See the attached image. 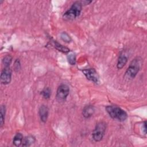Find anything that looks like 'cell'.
Instances as JSON below:
<instances>
[{"label":"cell","instance_id":"obj_9","mask_svg":"<svg viewBox=\"0 0 147 147\" xmlns=\"http://www.w3.org/2000/svg\"><path fill=\"white\" fill-rule=\"evenodd\" d=\"M95 112V108L91 105H88L86 106L83 110H82V114L85 118H88L91 117Z\"/></svg>","mask_w":147,"mask_h":147},{"label":"cell","instance_id":"obj_5","mask_svg":"<svg viewBox=\"0 0 147 147\" xmlns=\"http://www.w3.org/2000/svg\"><path fill=\"white\" fill-rule=\"evenodd\" d=\"M69 94V87L64 84H60L56 91V98L59 101L65 100Z\"/></svg>","mask_w":147,"mask_h":147},{"label":"cell","instance_id":"obj_8","mask_svg":"<svg viewBox=\"0 0 147 147\" xmlns=\"http://www.w3.org/2000/svg\"><path fill=\"white\" fill-rule=\"evenodd\" d=\"M38 114L40 118L41 121L45 123L48 119V114H49V109L48 107L45 105H42L40 107L38 110Z\"/></svg>","mask_w":147,"mask_h":147},{"label":"cell","instance_id":"obj_12","mask_svg":"<svg viewBox=\"0 0 147 147\" xmlns=\"http://www.w3.org/2000/svg\"><path fill=\"white\" fill-rule=\"evenodd\" d=\"M52 44L55 47V48L57 49L59 51L62 52L63 53H68L69 52V49L61 45L60 44H59L57 41L55 40H53L52 41Z\"/></svg>","mask_w":147,"mask_h":147},{"label":"cell","instance_id":"obj_15","mask_svg":"<svg viewBox=\"0 0 147 147\" xmlns=\"http://www.w3.org/2000/svg\"><path fill=\"white\" fill-rule=\"evenodd\" d=\"M41 95L44 98L46 99H49L51 95V90L48 87L45 88L41 91Z\"/></svg>","mask_w":147,"mask_h":147},{"label":"cell","instance_id":"obj_7","mask_svg":"<svg viewBox=\"0 0 147 147\" xmlns=\"http://www.w3.org/2000/svg\"><path fill=\"white\" fill-rule=\"evenodd\" d=\"M82 71L88 80L92 81L95 83L98 82L99 76L97 72L94 68L84 69Z\"/></svg>","mask_w":147,"mask_h":147},{"label":"cell","instance_id":"obj_1","mask_svg":"<svg viewBox=\"0 0 147 147\" xmlns=\"http://www.w3.org/2000/svg\"><path fill=\"white\" fill-rule=\"evenodd\" d=\"M106 111L110 117L122 122L127 118V114L121 107L115 105H109L106 107Z\"/></svg>","mask_w":147,"mask_h":147},{"label":"cell","instance_id":"obj_18","mask_svg":"<svg viewBox=\"0 0 147 147\" xmlns=\"http://www.w3.org/2000/svg\"><path fill=\"white\" fill-rule=\"evenodd\" d=\"M68 63L71 65H75L76 63V56L74 53H71L67 56Z\"/></svg>","mask_w":147,"mask_h":147},{"label":"cell","instance_id":"obj_17","mask_svg":"<svg viewBox=\"0 0 147 147\" xmlns=\"http://www.w3.org/2000/svg\"><path fill=\"white\" fill-rule=\"evenodd\" d=\"M60 37L63 41L67 43H69L71 41V37L66 32L61 33L60 34Z\"/></svg>","mask_w":147,"mask_h":147},{"label":"cell","instance_id":"obj_3","mask_svg":"<svg viewBox=\"0 0 147 147\" xmlns=\"http://www.w3.org/2000/svg\"><path fill=\"white\" fill-rule=\"evenodd\" d=\"M141 64V61L139 57L133 60L125 72V77L128 79H134L140 69Z\"/></svg>","mask_w":147,"mask_h":147},{"label":"cell","instance_id":"obj_20","mask_svg":"<svg viewBox=\"0 0 147 147\" xmlns=\"http://www.w3.org/2000/svg\"><path fill=\"white\" fill-rule=\"evenodd\" d=\"M146 122L145 121L143 123V129H144V133L146 134Z\"/></svg>","mask_w":147,"mask_h":147},{"label":"cell","instance_id":"obj_2","mask_svg":"<svg viewBox=\"0 0 147 147\" xmlns=\"http://www.w3.org/2000/svg\"><path fill=\"white\" fill-rule=\"evenodd\" d=\"M82 4L80 1L75 2L71 7L63 14V18L65 20H71L78 17L82 11Z\"/></svg>","mask_w":147,"mask_h":147},{"label":"cell","instance_id":"obj_16","mask_svg":"<svg viewBox=\"0 0 147 147\" xmlns=\"http://www.w3.org/2000/svg\"><path fill=\"white\" fill-rule=\"evenodd\" d=\"M11 61H12V57L10 55H7L4 56L2 60L3 64L5 65V66H10L11 63Z\"/></svg>","mask_w":147,"mask_h":147},{"label":"cell","instance_id":"obj_10","mask_svg":"<svg viewBox=\"0 0 147 147\" xmlns=\"http://www.w3.org/2000/svg\"><path fill=\"white\" fill-rule=\"evenodd\" d=\"M128 60V56L124 53L121 52L118 59L117 67L118 69H122L127 63Z\"/></svg>","mask_w":147,"mask_h":147},{"label":"cell","instance_id":"obj_11","mask_svg":"<svg viewBox=\"0 0 147 147\" xmlns=\"http://www.w3.org/2000/svg\"><path fill=\"white\" fill-rule=\"evenodd\" d=\"M36 142V138L33 136L29 135L24 138L22 141L23 146H30Z\"/></svg>","mask_w":147,"mask_h":147},{"label":"cell","instance_id":"obj_14","mask_svg":"<svg viewBox=\"0 0 147 147\" xmlns=\"http://www.w3.org/2000/svg\"><path fill=\"white\" fill-rule=\"evenodd\" d=\"M6 114V107L4 105H2L1 107V121H0V126L1 127H2L3 124H4V120H5V117Z\"/></svg>","mask_w":147,"mask_h":147},{"label":"cell","instance_id":"obj_4","mask_svg":"<svg viewBox=\"0 0 147 147\" xmlns=\"http://www.w3.org/2000/svg\"><path fill=\"white\" fill-rule=\"evenodd\" d=\"M107 127V125L106 122L101 121L96 125L93 132H92V138L95 142L100 141L105 134L106 130Z\"/></svg>","mask_w":147,"mask_h":147},{"label":"cell","instance_id":"obj_19","mask_svg":"<svg viewBox=\"0 0 147 147\" xmlns=\"http://www.w3.org/2000/svg\"><path fill=\"white\" fill-rule=\"evenodd\" d=\"M14 67L15 68V70L16 71L17 70H19L20 69V60L17 59L15 62H14Z\"/></svg>","mask_w":147,"mask_h":147},{"label":"cell","instance_id":"obj_6","mask_svg":"<svg viewBox=\"0 0 147 147\" xmlns=\"http://www.w3.org/2000/svg\"><path fill=\"white\" fill-rule=\"evenodd\" d=\"M1 83L3 84H7L10 83L11 79V69L10 66H5L2 70L1 76Z\"/></svg>","mask_w":147,"mask_h":147},{"label":"cell","instance_id":"obj_13","mask_svg":"<svg viewBox=\"0 0 147 147\" xmlns=\"http://www.w3.org/2000/svg\"><path fill=\"white\" fill-rule=\"evenodd\" d=\"M23 139L22 134L21 133H17L13 138V143L16 146H18L22 143Z\"/></svg>","mask_w":147,"mask_h":147}]
</instances>
